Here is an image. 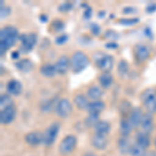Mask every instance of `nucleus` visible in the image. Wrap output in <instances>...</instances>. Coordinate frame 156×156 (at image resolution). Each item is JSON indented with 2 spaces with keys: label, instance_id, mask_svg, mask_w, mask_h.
I'll list each match as a JSON object with an SVG mask.
<instances>
[{
  "label": "nucleus",
  "instance_id": "9d476101",
  "mask_svg": "<svg viewBox=\"0 0 156 156\" xmlns=\"http://www.w3.org/2000/svg\"><path fill=\"white\" fill-rule=\"evenodd\" d=\"M16 114L17 110L15 105H12V106H9L5 109L1 110V112H0V122H1V124L7 125L9 123H12L16 118Z\"/></svg>",
  "mask_w": 156,
  "mask_h": 156
},
{
  "label": "nucleus",
  "instance_id": "7c9ffc66",
  "mask_svg": "<svg viewBox=\"0 0 156 156\" xmlns=\"http://www.w3.org/2000/svg\"><path fill=\"white\" fill-rule=\"evenodd\" d=\"M130 154H131V156H146V149L144 147H142V146L137 145L136 143H135V144L133 145V148Z\"/></svg>",
  "mask_w": 156,
  "mask_h": 156
},
{
  "label": "nucleus",
  "instance_id": "6e6552de",
  "mask_svg": "<svg viewBox=\"0 0 156 156\" xmlns=\"http://www.w3.org/2000/svg\"><path fill=\"white\" fill-rule=\"evenodd\" d=\"M55 112H56V115L60 118H68L72 112L71 102H70L67 98L59 99L58 103H57L56 109H55Z\"/></svg>",
  "mask_w": 156,
  "mask_h": 156
},
{
  "label": "nucleus",
  "instance_id": "bb28decb",
  "mask_svg": "<svg viewBox=\"0 0 156 156\" xmlns=\"http://www.w3.org/2000/svg\"><path fill=\"white\" fill-rule=\"evenodd\" d=\"M135 140H136V142H135V143H136L137 145L144 147L145 149H147V148L150 146V143H151L150 136H149V134H148V133H146V132H143V131L138 132L136 134Z\"/></svg>",
  "mask_w": 156,
  "mask_h": 156
},
{
  "label": "nucleus",
  "instance_id": "09e8293b",
  "mask_svg": "<svg viewBox=\"0 0 156 156\" xmlns=\"http://www.w3.org/2000/svg\"><path fill=\"white\" fill-rule=\"evenodd\" d=\"M150 156H156V155L154 154V153H151V154H150Z\"/></svg>",
  "mask_w": 156,
  "mask_h": 156
},
{
  "label": "nucleus",
  "instance_id": "79ce46f5",
  "mask_svg": "<svg viewBox=\"0 0 156 156\" xmlns=\"http://www.w3.org/2000/svg\"><path fill=\"white\" fill-rule=\"evenodd\" d=\"M106 48H112V49H115L118 48V44L115 42H110V43H107L106 44Z\"/></svg>",
  "mask_w": 156,
  "mask_h": 156
},
{
  "label": "nucleus",
  "instance_id": "72a5a7b5",
  "mask_svg": "<svg viewBox=\"0 0 156 156\" xmlns=\"http://www.w3.org/2000/svg\"><path fill=\"white\" fill-rule=\"evenodd\" d=\"M140 22V19L138 18H125V19H121L119 21V23L123 24V25H134Z\"/></svg>",
  "mask_w": 156,
  "mask_h": 156
},
{
  "label": "nucleus",
  "instance_id": "b1692460",
  "mask_svg": "<svg viewBox=\"0 0 156 156\" xmlns=\"http://www.w3.org/2000/svg\"><path fill=\"white\" fill-rule=\"evenodd\" d=\"M41 74L44 77L47 78H52L55 76V74L57 73L56 71V68H55V65H51V64H46V65H43L41 67Z\"/></svg>",
  "mask_w": 156,
  "mask_h": 156
},
{
  "label": "nucleus",
  "instance_id": "49530a36",
  "mask_svg": "<svg viewBox=\"0 0 156 156\" xmlns=\"http://www.w3.org/2000/svg\"><path fill=\"white\" fill-rule=\"evenodd\" d=\"M83 156H96L94 154V153H85Z\"/></svg>",
  "mask_w": 156,
  "mask_h": 156
},
{
  "label": "nucleus",
  "instance_id": "e433bc0d",
  "mask_svg": "<svg viewBox=\"0 0 156 156\" xmlns=\"http://www.w3.org/2000/svg\"><path fill=\"white\" fill-rule=\"evenodd\" d=\"M52 27L54 28L55 31H58V30H62L64 28V23L59 20H55V21L52 23Z\"/></svg>",
  "mask_w": 156,
  "mask_h": 156
},
{
  "label": "nucleus",
  "instance_id": "c85d7f7f",
  "mask_svg": "<svg viewBox=\"0 0 156 156\" xmlns=\"http://www.w3.org/2000/svg\"><path fill=\"white\" fill-rule=\"evenodd\" d=\"M128 71H129V65H128L126 60L122 59L119 62V65H118V73H119L120 76L124 77L127 75Z\"/></svg>",
  "mask_w": 156,
  "mask_h": 156
},
{
  "label": "nucleus",
  "instance_id": "2f4dec72",
  "mask_svg": "<svg viewBox=\"0 0 156 156\" xmlns=\"http://www.w3.org/2000/svg\"><path fill=\"white\" fill-rule=\"evenodd\" d=\"M130 107H131V105H130L129 102H127L126 100H123L122 103H121L120 105V112L121 114L123 115H130V112H131L132 109H130Z\"/></svg>",
  "mask_w": 156,
  "mask_h": 156
},
{
  "label": "nucleus",
  "instance_id": "393cba45",
  "mask_svg": "<svg viewBox=\"0 0 156 156\" xmlns=\"http://www.w3.org/2000/svg\"><path fill=\"white\" fill-rule=\"evenodd\" d=\"M16 67H17V69L21 72H29V71H31L32 68H34V64H32L31 60L28 58H22V59H20L19 62H16Z\"/></svg>",
  "mask_w": 156,
  "mask_h": 156
},
{
  "label": "nucleus",
  "instance_id": "a19ab883",
  "mask_svg": "<svg viewBox=\"0 0 156 156\" xmlns=\"http://www.w3.org/2000/svg\"><path fill=\"white\" fill-rule=\"evenodd\" d=\"M148 12H153L156 11V4H150V5L147 6V9H146Z\"/></svg>",
  "mask_w": 156,
  "mask_h": 156
},
{
  "label": "nucleus",
  "instance_id": "423d86ee",
  "mask_svg": "<svg viewBox=\"0 0 156 156\" xmlns=\"http://www.w3.org/2000/svg\"><path fill=\"white\" fill-rule=\"evenodd\" d=\"M59 127H60V124L58 122L52 123V124L45 130L44 133H43V144L45 146H47V147L53 145V143L55 142V140H56V137H57V134H58Z\"/></svg>",
  "mask_w": 156,
  "mask_h": 156
},
{
  "label": "nucleus",
  "instance_id": "f3484780",
  "mask_svg": "<svg viewBox=\"0 0 156 156\" xmlns=\"http://www.w3.org/2000/svg\"><path fill=\"white\" fill-rule=\"evenodd\" d=\"M140 127H142V131L148 133V134H149V133L153 130V127H154V122H153L152 115H151L150 112L144 114L142 123H140Z\"/></svg>",
  "mask_w": 156,
  "mask_h": 156
},
{
  "label": "nucleus",
  "instance_id": "58836bf2",
  "mask_svg": "<svg viewBox=\"0 0 156 156\" xmlns=\"http://www.w3.org/2000/svg\"><path fill=\"white\" fill-rule=\"evenodd\" d=\"M105 37H106V39H118L119 37H118L117 34H115V31H112V30H107L106 34H105Z\"/></svg>",
  "mask_w": 156,
  "mask_h": 156
},
{
  "label": "nucleus",
  "instance_id": "7ed1b4c3",
  "mask_svg": "<svg viewBox=\"0 0 156 156\" xmlns=\"http://www.w3.org/2000/svg\"><path fill=\"white\" fill-rule=\"evenodd\" d=\"M94 60L96 66L103 72H109L114 67V57L109 54L97 52L94 54Z\"/></svg>",
  "mask_w": 156,
  "mask_h": 156
},
{
  "label": "nucleus",
  "instance_id": "f8f14e48",
  "mask_svg": "<svg viewBox=\"0 0 156 156\" xmlns=\"http://www.w3.org/2000/svg\"><path fill=\"white\" fill-rule=\"evenodd\" d=\"M133 145L134 144L131 143V140L129 138V136H121L118 140V147H119V150L122 154L131 153Z\"/></svg>",
  "mask_w": 156,
  "mask_h": 156
},
{
  "label": "nucleus",
  "instance_id": "1a4fd4ad",
  "mask_svg": "<svg viewBox=\"0 0 156 156\" xmlns=\"http://www.w3.org/2000/svg\"><path fill=\"white\" fill-rule=\"evenodd\" d=\"M134 54L136 59L140 62H145L147 59H149L150 55H151V51L150 48L145 44H137L135 45L134 47Z\"/></svg>",
  "mask_w": 156,
  "mask_h": 156
},
{
  "label": "nucleus",
  "instance_id": "9b49d317",
  "mask_svg": "<svg viewBox=\"0 0 156 156\" xmlns=\"http://www.w3.org/2000/svg\"><path fill=\"white\" fill-rule=\"evenodd\" d=\"M143 117H144V114H143V110L140 109V107L132 108L131 112H130V115L128 118H129L130 123H131L133 129H134V128H137L138 126H140Z\"/></svg>",
  "mask_w": 156,
  "mask_h": 156
},
{
  "label": "nucleus",
  "instance_id": "6ab92c4d",
  "mask_svg": "<svg viewBox=\"0 0 156 156\" xmlns=\"http://www.w3.org/2000/svg\"><path fill=\"white\" fill-rule=\"evenodd\" d=\"M133 130V127L130 123L129 118L124 117L120 122V132L122 136H129L130 133Z\"/></svg>",
  "mask_w": 156,
  "mask_h": 156
},
{
  "label": "nucleus",
  "instance_id": "ea45409f",
  "mask_svg": "<svg viewBox=\"0 0 156 156\" xmlns=\"http://www.w3.org/2000/svg\"><path fill=\"white\" fill-rule=\"evenodd\" d=\"M136 9L135 7H131V6H129V7H124L123 9V14H134V12H136Z\"/></svg>",
  "mask_w": 156,
  "mask_h": 156
},
{
  "label": "nucleus",
  "instance_id": "412c9836",
  "mask_svg": "<svg viewBox=\"0 0 156 156\" xmlns=\"http://www.w3.org/2000/svg\"><path fill=\"white\" fill-rule=\"evenodd\" d=\"M58 101L59 100H57V97H53V98H51V99H48V100H46V101H44L42 103V106H41L42 112H45V114H49V112H51L53 109L55 110Z\"/></svg>",
  "mask_w": 156,
  "mask_h": 156
},
{
  "label": "nucleus",
  "instance_id": "4be33fe9",
  "mask_svg": "<svg viewBox=\"0 0 156 156\" xmlns=\"http://www.w3.org/2000/svg\"><path fill=\"white\" fill-rule=\"evenodd\" d=\"M98 80H99V83L101 84V87L104 89H109L114 83V77L109 72H103L102 74H100Z\"/></svg>",
  "mask_w": 156,
  "mask_h": 156
},
{
  "label": "nucleus",
  "instance_id": "37998d69",
  "mask_svg": "<svg viewBox=\"0 0 156 156\" xmlns=\"http://www.w3.org/2000/svg\"><path fill=\"white\" fill-rule=\"evenodd\" d=\"M90 15H92V9L89 7V9H85V12H84V18L89 19L90 17Z\"/></svg>",
  "mask_w": 156,
  "mask_h": 156
},
{
  "label": "nucleus",
  "instance_id": "a211bd4d",
  "mask_svg": "<svg viewBox=\"0 0 156 156\" xmlns=\"http://www.w3.org/2000/svg\"><path fill=\"white\" fill-rule=\"evenodd\" d=\"M104 109H105L104 102H102L101 100H97V101H90L87 110L89 114L100 115Z\"/></svg>",
  "mask_w": 156,
  "mask_h": 156
},
{
  "label": "nucleus",
  "instance_id": "dca6fc26",
  "mask_svg": "<svg viewBox=\"0 0 156 156\" xmlns=\"http://www.w3.org/2000/svg\"><path fill=\"white\" fill-rule=\"evenodd\" d=\"M6 90L9 95H12V96H19V95L22 93L21 82L16 79L9 80L6 84Z\"/></svg>",
  "mask_w": 156,
  "mask_h": 156
},
{
  "label": "nucleus",
  "instance_id": "c03bdc74",
  "mask_svg": "<svg viewBox=\"0 0 156 156\" xmlns=\"http://www.w3.org/2000/svg\"><path fill=\"white\" fill-rule=\"evenodd\" d=\"M19 55H20V52L19 51H15L12 53V59H19Z\"/></svg>",
  "mask_w": 156,
  "mask_h": 156
},
{
  "label": "nucleus",
  "instance_id": "4c0bfd02",
  "mask_svg": "<svg viewBox=\"0 0 156 156\" xmlns=\"http://www.w3.org/2000/svg\"><path fill=\"white\" fill-rule=\"evenodd\" d=\"M90 30H92L93 34H95V36H98V34H100V27L98 24H92L90 25Z\"/></svg>",
  "mask_w": 156,
  "mask_h": 156
},
{
  "label": "nucleus",
  "instance_id": "c9c22d12",
  "mask_svg": "<svg viewBox=\"0 0 156 156\" xmlns=\"http://www.w3.org/2000/svg\"><path fill=\"white\" fill-rule=\"evenodd\" d=\"M72 9V4L69 3V2H65V3L60 4L59 7H58V11L59 12H69L70 9Z\"/></svg>",
  "mask_w": 156,
  "mask_h": 156
},
{
  "label": "nucleus",
  "instance_id": "0eeeda50",
  "mask_svg": "<svg viewBox=\"0 0 156 156\" xmlns=\"http://www.w3.org/2000/svg\"><path fill=\"white\" fill-rule=\"evenodd\" d=\"M77 145V138L74 136V135H67L62 138V140L60 142L58 150L59 153L62 155H68L71 154V153L74 151V149L76 148Z\"/></svg>",
  "mask_w": 156,
  "mask_h": 156
},
{
  "label": "nucleus",
  "instance_id": "4468645a",
  "mask_svg": "<svg viewBox=\"0 0 156 156\" xmlns=\"http://www.w3.org/2000/svg\"><path fill=\"white\" fill-rule=\"evenodd\" d=\"M90 143H92L94 148H96L98 150H102V149H105L106 146L108 145V140H107V136L95 133L92 136V138H90Z\"/></svg>",
  "mask_w": 156,
  "mask_h": 156
},
{
  "label": "nucleus",
  "instance_id": "a878e982",
  "mask_svg": "<svg viewBox=\"0 0 156 156\" xmlns=\"http://www.w3.org/2000/svg\"><path fill=\"white\" fill-rule=\"evenodd\" d=\"M109 130L110 125L106 121H100L96 125V127H95V133L100 135H104V136H107V134L109 133Z\"/></svg>",
  "mask_w": 156,
  "mask_h": 156
},
{
  "label": "nucleus",
  "instance_id": "2eb2a0df",
  "mask_svg": "<svg viewBox=\"0 0 156 156\" xmlns=\"http://www.w3.org/2000/svg\"><path fill=\"white\" fill-rule=\"evenodd\" d=\"M25 140L30 146H39L43 143V133L40 131H31L26 134Z\"/></svg>",
  "mask_w": 156,
  "mask_h": 156
},
{
  "label": "nucleus",
  "instance_id": "ddd939ff",
  "mask_svg": "<svg viewBox=\"0 0 156 156\" xmlns=\"http://www.w3.org/2000/svg\"><path fill=\"white\" fill-rule=\"evenodd\" d=\"M55 68L58 74H66L70 69V58L67 55H62L58 59H57Z\"/></svg>",
  "mask_w": 156,
  "mask_h": 156
},
{
  "label": "nucleus",
  "instance_id": "f704fd0d",
  "mask_svg": "<svg viewBox=\"0 0 156 156\" xmlns=\"http://www.w3.org/2000/svg\"><path fill=\"white\" fill-rule=\"evenodd\" d=\"M68 41V36L67 34H60L55 39V43H56V45H62L65 44Z\"/></svg>",
  "mask_w": 156,
  "mask_h": 156
},
{
  "label": "nucleus",
  "instance_id": "aec40b11",
  "mask_svg": "<svg viewBox=\"0 0 156 156\" xmlns=\"http://www.w3.org/2000/svg\"><path fill=\"white\" fill-rule=\"evenodd\" d=\"M87 96L93 101H97L103 96V90L98 85H90L87 90Z\"/></svg>",
  "mask_w": 156,
  "mask_h": 156
},
{
  "label": "nucleus",
  "instance_id": "a18cd8bd",
  "mask_svg": "<svg viewBox=\"0 0 156 156\" xmlns=\"http://www.w3.org/2000/svg\"><path fill=\"white\" fill-rule=\"evenodd\" d=\"M145 34H147V36L149 37H152V36H151V34H152V32H151V29L149 28V27L145 29Z\"/></svg>",
  "mask_w": 156,
  "mask_h": 156
},
{
  "label": "nucleus",
  "instance_id": "cd10ccee",
  "mask_svg": "<svg viewBox=\"0 0 156 156\" xmlns=\"http://www.w3.org/2000/svg\"><path fill=\"white\" fill-rule=\"evenodd\" d=\"M100 122L99 120V115H95V114H90L85 119V125L87 127H96V125Z\"/></svg>",
  "mask_w": 156,
  "mask_h": 156
},
{
  "label": "nucleus",
  "instance_id": "de8ad7c7",
  "mask_svg": "<svg viewBox=\"0 0 156 156\" xmlns=\"http://www.w3.org/2000/svg\"><path fill=\"white\" fill-rule=\"evenodd\" d=\"M42 21H47V16H41Z\"/></svg>",
  "mask_w": 156,
  "mask_h": 156
},
{
  "label": "nucleus",
  "instance_id": "20e7f679",
  "mask_svg": "<svg viewBox=\"0 0 156 156\" xmlns=\"http://www.w3.org/2000/svg\"><path fill=\"white\" fill-rule=\"evenodd\" d=\"M140 100H142L144 106L147 108L148 112L150 114H155L156 112V93L152 87L145 90L142 93L140 96Z\"/></svg>",
  "mask_w": 156,
  "mask_h": 156
},
{
  "label": "nucleus",
  "instance_id": "8fccbe9b",
  "mask_svg": "<svg viewBox=\"0 0 156 156\" xmlns=\"http://www.w3.org/2000/svg\"><path fill=\"white\" fill-rule=\"evenodd\" d=\"M155 145H156V140H155Z\"/></svg>",
  "mask_w": 156,
  "mask_h": 156
},
{
  "label": "nucleus",
  "instance_id": "c756f323",
  "mask_svg": "<svg viewBox=\"0 0 156 156\" xmlns=\"http://www.w3.org/2000/svg\"><path fill=\"white\" fill-rule=\"evenodd\" d=\"M12 105H14V103H12V99L11 98V96H9V95H1V97H0V107H1V110L5 109L6 107L9 106H12Z\"/></svg>",
  "mask_w": 156,
  "mask_h": 156
},
{
  "label": "nucleus",
  "instance_id": "f03ea898",
  "mask_svg": "<svg viewBox=\"0 0 156 156\" xmlns=\"http://www.w3.org/2000/svg\"><path fill=\"white\" fill-rule=\"evenodd\" d=\"M90 59L82 51H76L70 57V69L74 73H80L89 66Z\"/></svg>",
  "mask_w": 156,
  "mask_h": 156
},
{
  "label": "nucleus",
  "instance_id": "f257e3e1",
  "mask_svg": "<svg viewBox=\"0 0 156 156\" xmlns=\"http://www.w3.org/2000/svg\"><path fill=\"white\" fill-rule=\"evenodd\" d=\"M20 40L19 31L14 26H5L0 30V52L3 55Z\"/></svg>",
  "mask_w": 156,
  "mask_h": 156
},
{
  "label": "nucleus",
  "instance_id": "5701e85b",
  "mask_svg": "<svg viewBox=\"0 0 156 156\" xmlns=\"http://www.w3.org/2000/svg\"><path fill=\"white\" fill-rule=\"evenodd\" d=\"M73 101H74V104L76 105L77 108L82 109V110H87V106H89V104H90V101L87 100V97L82 94H77L76 96L74 97Z\"/></svg>",
  "mask_w": 156,
  "mask_h": 156
},
{
  "label": "nucleus",
  "instance_id": "39448f33",
  "mask_svg": "<svg viewBox=\"0 0 156 156\" xmlns=\"http://www.w3.org/2000/svg\"><path fill=\"white\" fill-rule=\"evenodd\" d=\"M37 41V34L31 32V34H24L20 36V42H21V45H20L19 48V52L20 53H28V52L31 51L32 49L34 48Z\"/></svg>",
  "mask_w": 156,
  "mask_h": 156
},
{
  "label": "nucleus",
  "instance_id": "473e14b6",
  "mask_svg": "<svg viewBox=\"0 0 156 156\" xmlns=\"http://www.w3.org/2000/svg\"><path fill=\"white\" fill-rule=\"evenodd\" d=\"M1 4V9H0V17H1V20L6 19L9 17V15L11 14V7L3 4V2H0Z\"/></svg>",
  "mask_w": 156,
  "mask_h": 156
}]
</instances>
